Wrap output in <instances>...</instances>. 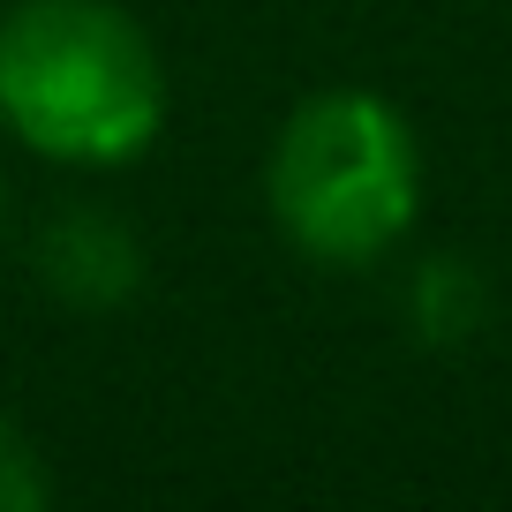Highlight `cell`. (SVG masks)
<instances>
[{"label":"cell","mask_w":512,"mask_h":512,"mask_svg":"<svg viewBox=\"0 0 512 512\" xmlns=\"http://www.w3.org/2000/svg\"><path fill=\"white\" fill-rule=\"evenodd\" d=\"M46 497H53V475L38 460V445L16 422H0V512H38Z\"/></svg>","instance_id":"obj_5"},{"label":"cell","mask_w":512,"mask_h":512,"mask_svg":"<svg viewBox=\"0 0 512 512\" xmlns=\"http://www.w3.org/2000/svg\"><path fill=\"white\" fill-rule=\"evenodd\" d=\"M279 234L317 264H377L422 211V151L377 91H317L287 113L264 159Z\"/></svg>","instance_id":"obj_2"},{"label":"cell","mask_w":512,"mask_h":512,"mask_svg":"<svg viewBox=\"0 0 512 512\" xmlns=\"http://www.w3.org/2000/svg\"><path fill=\"white\" fill-rule=\"evenodd\" d=\"M0 121L68 166H128L166 128V68L113 0H16L0 16Z\"/></svg>","instance_id":"obj_1"},{"label":"cell","mask_w":512,"mask_h":512,"mask_svg":"<svg viewBox=\"0 0 512 512\" xmlns=\"http://www.w3.org/2000/svg\"><path fill=\"white\" fill-rule=\"evenodd\" d=\"M38 279L76 309H113L144 287V241L128 234L113 211L68 204L61 219L38 234Z\"/></svg>","instance_id":"obj_3"},{"label":"cell","mask_w":512,"mask_h":512,"mask_svg":"<svg viewBox=\"0 0 512 512\" xmlns=\"http://www.w3.org/2000/svg\"><path fill=\"white\" fill-rule=\"evenodd\" d=\"M482 309H490V294H482L475 264H460V256H437V264H422L415 287H407V317H415V332L437 339V347L467 339V332L482 324Z\"/></svg>","instance_id":"obj_4"},{"label":"cell","mask_w":512,"mask_h":512,"mask_svg":"<svg viewBox=\"0 0 512 512\" xmlns=\"http://www.w3.org/2000/svg\"><path fill=\"white\" fill-rule=\"evenodd\" d=\"M0 204H8V189H0Z\"/></svg>","instance_id":"obj_6"}]
</instances>
